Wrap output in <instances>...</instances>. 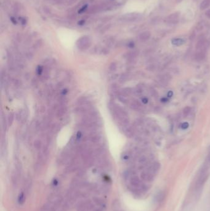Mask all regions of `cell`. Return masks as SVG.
<instances>
[{
    "label": "cell",
    "mask_w": 210,
    "mask_h": 211,
    "mask_svg": "<svg viewBox=\"0 0 210 211\" xmlns=\"http://www.w3.org/2000/svg\"><path fill=\"white\" fill-rule=\"evenodd\" d=\"M35 146L36 149H39L40 148L41 146V143L39 141H36L35 142Z\"/></svg>",
    "instance_id": "5bb4252c"
},
{
    "label": "cell",
    "mask_w": 210,
    "mask_h": 211,
    "mask_svg": "<svg viewBox=\"0 0 210 211\" xmlns=\"http://www.w3.org/2000/svg\"><path fill=\"white\" fill-rule=\"evenodd\" d=\"M151 36V33L149 31H145L143 33H141L139 35V38L142 41H146L150 38Z\"/></svg>",
    "instance_id": "8992f818"
},
{
    "label": "cell",
    "mask_w": 210,
    "mask_h": 211,
    "mask_svg": "<svg viewBox=\"0 0 210 211\" xmlns=\"http://www.w3.org/2000/svg\"><path fill=\"white\" fill-rule=\"evenodd\" d=\"M42 71H43V69H42L41 67H38V69H37L38 73V74H40Z\"/></svg>",
    "instance_id": "ac0fdd59"
},
{
    "label": "cell",
    "mask_w": 210,
    "mask_h": 211,
    "mask_svg": "<svg viewBox=\"0 0 210 211\" xmlns=\"http://www.w3.org/2000/svg\"><path fill=\"white\" fill-rule=\"evenodd\" d=\"M100 139H101L100 135H93L91 137V141L94 143H97V142L99 141Z\"/></svg>",
    "instance_id": "30bf717a"
},
{
    "label": "cell",
    "mask_w": 210,
    "mask_h": 211,
    "mask_svg": "<svg viewBox=\"0 0 210 211\" xmlns=\"http://www.w3.org/2000/svg\"><path fill=\"white\" fill-rule=\"evenodd\" d=\"M179 19V14L178 13H175L170 14L166 18V22L168 24H175L177 23Z\"/></svg>",
    "instance_id": "7a4b0ae2"
},
{
    "label": "cell",
    "mask_w": 210,
    "mask_h": 211,
    "mask_svg": "<svg viewBox=\"0 0 210 211\" xmlns=\"http://www.w3.org/2000/svg\"><path fill=\"white\" fill-rule=\"evenodd\" d=\"M94 211H102L101 209H96L95 210H94Z\"/></svg>",
    "instance_id": "44dd1931"
},
{
    "label": "cell",
    "mask_w": 210,
    "mask_h": 211,
    "mask_svg": "<svg viewBox=\"0 0 210 211\" xmlns=\"http://www.w3.org/2000/svg\"><path fill=\"white\" fill-rule=\"evenodd\" d=\"M195 1H197V0H195Z\"/></svg>",
    "instance_id": "7402d4cb"
},
{
    "label": "cell",
    "mask_w": 210,
    "mask_h": 211,
    "mask_svg": "<svg viewBox=\"0 0 210 211\" xmlns=\"http://www.w3.org/2000/svg\"><path fill=\"white\" fill-rule=\"evenodd\" d=\"M25 201V192H22L18 196V203L19 204H23Z\"/></svg>",
    "instance_id": "52a82bcc"
},
{
    "label": "cell",
    "mask_w": 210,
    "mask_h": 211,
    "mask_svg": "<svg viewBox=\"0 0 210 211\" xmlns=\"http://www.w3.org/2000/svg\"><path fill=\"white\" fill-rule=\"evenodd\" d=\"M129 47H133V46H134V43H133V42L129 43Z\"/></svg>",
    "instance_id": "ffe728a7"
},
{
    "label": "cell",
    "mask_w": 210,
    "mask_h": 211,
    "mask_svg": "<svg viewBox=\"0 0 210 211\" xmlns=\"http://www.w3.org/2000/svg\"><path fill=\"white\" fill-rule=\"evenodd\" d=\"M185 42H186V40L184 38H173L171 40V43L173 45L177 46H181L183 44H184Z\"/></svg>",
    "instance_id": "5b68a950"
},
{
    "label": "cell",
    "mask_w": 210,
    "mask_h": 211,
    "mask_svg": "<svg viewBox=\"0 0 210 211\" xmlns=\"http://www.w3.org/2000/svg\"><path fill=\"white\" fill-rule=\"evenodd\" d=\"M85 20H80V21L78 22V24L80 25H83L84 24H85Z\"/></svg>",
    "instance_id": "d6986e66"
},
{
    "label": "cell",
    "mask_w": 210,
    "mask_h": 211,
    "mask_svg": "<svg viewBox=\"0 0 210 211\" xmlns=\"http://www.w3.org/2000/svg\"><path fill=\"white\" fill-rule=\"evenodd\" d=\"M88 8V5L86 4L85 5V6H83L80 9H79V11H78V13L79 14H82L85 11H86V10Z\"/></svg>",
    "instance_id": "8fae6325"
},
{
    "label": "cell",
    "mask_w": 210,
    "mask_h": 211,
    "mask_svg": "<svg viewBox=\"0 0 210 211\" xmlns=\"http://www.w3.org/2000/svg\"><path fill=\"white\" fill-rule=\"evenodd\" d=\"M13 120H14V116H13V114L9 115V124L10 125L12 124V123L13 122Z\"/></svg>",
    "instance_id": "4fadbf2b"
},
{
    "label": "cell",
    "mask_w": 210,
    "mask_h": 211,
    "mask_svg": "<svg viewBox=\"0 0 210 211\" xmlns=\"http://www.w3.org/2000/svg\"><path fill=\"white\" fill-rule=\"evenodd\" d=\"M92 204L90 201H85L78 205L77 211H92Z\"/></svg>",
    "instance_id": "6da1fadb"
},
{
    "label": "cell",
    "mask_w": 210,
    "mask_h": 211,
    "mask_svg": "<svg viewBox=\"0 0 210 211\" xmlns=\"http://www.w3.org/2000/svg\"><path fill=\"white\" fill-rule=\"evenodd\" d=\"M112 208L113 211H123L120 202L118 199H115L114 201H113L112 204Z\"/></svg>",
    "instance_id": "277c9868"
},
{
    "label": "cell",
    "mask_w": 210,
    "mask_h": 211,
    "mask_svg": "<svg viewBox=\"0 0 210 211\" xmlns=\"http://www.w3.org/2000/svg\"><path fill=\"white\" fill-rule=\"evenodd\" d=\"M116 68H117L116 64H115V63H112L110 66V69L112 70H115V69H116Z\"/></svg>",
    "instance_id": "9a60e30c"
},
{
    "label": "cell",
    "mask_w": 210,
    "mask_h": 211,
    "mask_svg": "<svg viewBox=\"0 0 210 211\" xmlns=\"http://www.w3.org/2000/svg\"><path fill=\"white\" fill-rule=\"evenodd\" d=\"M205 14H206V15H207V16L209 19H210V9L207 10V11H206V13H205Z\"/></svg>",
    "instance_id": "e0dca14e"
},
{
    "label": "cell",
    "mask_w": 210,
    "mask_h": 211,
    "mask_svg": "<svg viewBox=\"0 0 210 211\" xmlns=\"http://www.w3.org/2000/svg\"><path fill=\"white\" fill-rule=\"evenodd\" d=\"M19 20L20 21V23L22 24V25H25L26 23H27V20H26V19L25 18L20 17L19 18Z\"/></svg>",
    "instance_id": "7c38bea8"
},
{
    "label": "cell",
    "mask_w": 210,
    "mask_h": 211,
    "mask_svg": "<svg viewBox=\"0 0 210 211\" xmlns=\"http://www.w3.org/2000/svg\"><path fill=\"white\" fill-rule=\"evenodd\" d=\"M210 6V0H203L201 3L200 8L202 10H204L207 9Z\"/></svg>",
    "instance_id": "ba28073f"
},
{
    "label": "cell",
    "mask_w": 210,
    "mask_h": 211,
    "mask_svg": "<svg viewBox=\"0 0 210 211\" xmlns=\"http://www.w3.org/2000/svg\"><path fill=\"white\" fill-rule=\"evenodd\" d=\"M65 112H66V108L63 107H61L60 109H59L58 110V111H57V116H58L59 117H61V116H62L63 115H64L65 114Z\"/></svg>",
    "instance_id": "9c48e42d"
},
{
    "label": "cell",
    "mask_w": 210,
    "mask_h": 211,
    "mask_svg": "<svg viewBox=\"0 0 210 211\" xmlns=\"http://www.w3.org/2000/svg\"><path fill=\"white\" fill-rule=\"evenodd\" d=\"M90 44V40H88V38H81V40L80 41H78V48H80L81 49H86L87 48L89 45Z\"/></svg>",
    "instance_id": "3957f363"
},
{
    "label": "cell",
    "mask_w": 210,
    "mask_h": 211,
    "mask_svg": "<svg viewBox=\"0 0 210 211\" xmlns=\"http://www.w3.org/2000/svg\"><path fill=\"white\" fill-rule=\"evenodd\" d=\"M10 20H11V22L14 24H15V25H16L17 24V20H16V19H15L14 17H10Z\"/></svg>",
    "instance_id": "2e32d148"
}]
</instances>
